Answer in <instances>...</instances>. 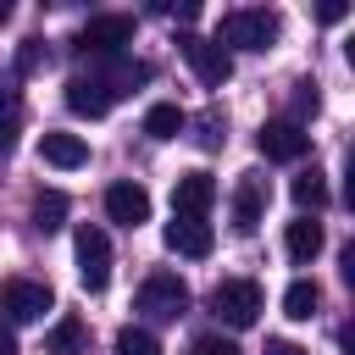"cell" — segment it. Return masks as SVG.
<instances>
[{
	"label": "cell",
	"instance_id": "cell-22",
	"mask_svg": "<svg viewBox=\"0 0 355 355\" xmlns=\"http://www.w3.org/2000/svg\"><path fill=\"white\" fill-rule=\"evenodd\" d=\"M33 222H39L44 233H55V227L67 222V194H55V189L39 194V200H33Z\"/></svg>",
	"mask_w": 355,
	"mask_h": 355
},
{
	"label": "cell",
	"instance_id": "cell-16",
	"mask_svg": "<svg viewBox=\"0 0 355 355\" xmlns=\"http://www.w3.org/2000/svg\"><path fill=\"white\" fill-rule=\"evenodd\" d=\"M261 205H266V200H261V183H255V178H244V183H239V194H233V227H239V233H255Z\"/></svg>",
	"mask_w": 355,
	"mask_h": 355
},
{
	"label": "cell",
	"instance_id": "cell-6",
	"mask_svg": "<svg viewBox=\"0 0 355 355\" xmlns=\"http://www.w3.org/2000/svg\"><path fill=\"white\" fill-rule=\"evenodd\" d=\"M211 311H216L227 327H250V322L261 316V283H250V277H227V283H216Z\"/></svg>",
	"mask_w": 355,
	"mask_h": 355
},
{
	"label": "cell",
	"instance_id": "cell-23",
	"mask_svg": "<svg viewBox=\"0 0 355 355\" xmlns=\"http://www.w3.org/2000/svg\"><path fill=\"white\" fill-rule=\"evenodd\" d=\"M116 355H161V344H155L150 327H122L116 333Z\"/></svg>",
	"mask_w": 355,
	"mask_h": 355
},
{
	"label": "cell",
	"instance_id": "cell-30",
	"mask_svg": "<svg viewBox=\"0 0 355 355\" xmlns=\"http://www.w3.org/2000/svg\"><path fill=\"white\" fill-rule=\"evenodd\" d=\"M0 22H11V0H0Z\"/></svg>",
	"mask_w": 355,
	"mask_h": 355
},
{
	"label": "cell",
	"instance_id": "cell-3",
	"mask_svg": "<svg viewBox=\"0 0 355 355\" xmlns=\"http://www.w3.org/2000/svg\"><path fill=\"white\" fill-rule=\"evenodd\" d=\"M122 44H133V17L128 11H105V17H89L83 33H78V50L105 61V55H122Z\"/></svg>",
	"mask_w": 355,
	"mask_h": 355
},
{
	"label": "cell",
	"instance_id": "cell-24",
	"mask_svg": "<svg viewBox=\"0 0 355 355\" xmlns=\"http://www.w3.org/2000/svg\"><path fill=\"white\" fill-rule=\"evenodd\" d=\"M189 355H239V349H233V338L205 333V338H194V349H189Z\"/></svg>",
	"mask_w": 355,
	"mask_h": 355
},
{
	"label": "cell",
	"instance_id": "cell-13",
	"mask_svg": "<svg viewBox=\"0 0 355 355\" xmlns=\"http://www.w3.org/2000/svg\"><path fill=\"white\" fill-rule=\"evenodd\" d=\"M67 105H72L78 116H105L116 100H111V89H105L94 72H78V78L67 83Z\"/></svg>",
	"mask_w": 355,
	"mask_h": 355
},
{
	"label": "cell",
	"instance_id": "cell-27",
	"mask_svg": "<svg viewBox=\"0 0 355 355\" xmlns=\"http://www.w3.org/2000/svg\"><path fill=\"white\" fill-rule=\"evenodd\" d=\"M261 355H305V349H300V344H288V338H266V349H261Z\"/></svg>",
	"mask_w": 355,
	"mask_h": 355
},
{
	"label": "cell",
	"instance_id": "cell-12",
	"mask_svg": "<svg viewBox=\"0 0 355 355\" xmlns=\"http://www.w3.org/2000/svg\"><path fill=\"white\" fill-rule=\"evenodd\" d=\"M89 72L111 89V100L133 94V83H150V67H144V61H128V55H105V61H94Z\"/></svg>",
	"mask_w": 355,
	"mask_h": 355
},
{
	"label": "cell",
	"instance_id": "cell-15",
	"mask_svg": "<svg viewBox=\"0 0 355 355\" xmlns=\"http://www.w3.org/2000/svg\"><path fill=\"white\" fill-rule=\"evenodd\" d=\"M283 244H288V255H294L300 266H311V261L322 255V222H316V216L288 222V239H283Z\"/></svg>",
	"mask_w": 355,
	"mask_h": 355
},
{
	"label": "cell",
	"instance_id": "cell-9",
	"mask_svg": "<svg viewBox=\"0 0 355 355\" xmlns=\"http://www.w3.org/2000/svg\"><path fill=\"white\" fill-rule=\"evenodd\" d=\"M166 250H172V255H189V261H205V255L216 250V233H211V222H200V216H172V222H166Z\"/></svg>",
	"mask_w": 355,
	"mask_h": 355
},
{
	"label": "cell",
	"instance_id": "cell-18",
	"mask_svg": "<svg viewBox=\"0 0 355 355\" xmlns=\"http://www.w3.org/2000/svg\"><path fill=\"white\" fill-rule=\"evenodd\" d=\"M183 128H189V116H183L172 100H161V105L144 111V133H150V139H178Z\"/></svg>",
	"mask_w": 355,
	"mask_h": 355
},
{
	"label": "cell",
	"instance_id": "cell-1",
	"mask_svg": "<svg viewBox=\"0 0 355 355\" xmlns=\"http://www.w3.org/2000/svg\"><path fill=\"white\" fill-rule=\"evenodd\" d=\"M277 33H283V22H277V11H261V6H244V11H227L222 17V28H216V44L227 50H272L277 44Z\"/></svg>",
	"mask_w": 355,
	"mask_h": 355
},
{
	"label": "cell",
	"instance_id": "cell-8",
	"mask_svg": "<svg viewBox=\"0 0 355 355\" xmlns=\"http://www.w3.org/2000/svg\"><path fill=\"white\" fill-rule=\"evenodd\" d=\"M211 205H216V178L211 172H183L172 183V216H200L205 222Z\"/></svg>",
	"mask_w": 355,
	"mask_h": 355
},
{
	"label": "cell",
	"instance_id": "cell-28",
	"mask_svg": "<svg viewBox=\"0 0 355 355\" xmlns=\"http://www.w3.org/2000/svg\"><path fill=\"white\" fill-rule=\"evenodd\" d=\"M316 17H322V22H344V17H349V6H338V0H327V6L316 11Z\"/></svg>",
	"mask_w": 355,
	"mask_h": 355
},
{
	"label": "cell",
	"instance_id": "cell-10",
	"mask_svg": "<svg viewBox=\"0 0 355 355\" xmlns=\"http://www.w3.org/2000/svg\"><path fill=\"white\" fill-rule=\"evenodd\" d=\"M255 144H261V155H266V161H300V155L311 150V133H305L300 122H288V116H283V122H266Z\"/></svg>",
	"mask_w": 355,
	"mask_h": 355
},
{
	"label": "cell",
	"instance_id": "cell-11",
	"mask_svg": "<svg viewBox=\"0 0 355 355\" xmlns=\"http://www.w3.org/2000/svg\"><path fill=\"white\" fill-rule=\"evenodd\" d=\"M105 216L122 222V227H139V222H150V194H144L133 178H122V183L105 189Z\"/></svg>",
	"mask_w": 355,
	"mask_h": 355
},
{
	"label": "cell",
	"instance_id": "cell-20",
	"mask_svg": "<svg viewBox=\"0 0 355 355\" xmlns=\"http://www.w3.org/2000/svg\"><path fill=\"white\" fill-rule=\"evenodd\" d=\"M288 194H294V205H300V211H322V205H327V178L311 166V172H300V178H294V189H288Z\"/></svg>",
	"mask_w": 355,
	"mask_h": 355
},
{
	"label": "cell",
	"instance_id": "cell-4",
	"mask_svg": "<svg viewBox=\"0 0 355 355\" xmlns=\"http://www.w3.org/2000/svg\"><path fill=\"white\" fill-rule=\"evenodd\" d=\"M139 311L155 316V322H178V316L189 311V288H183V277H178V272H150V277L139 283Z\"/></svg>",
	"mask_w": 355,
	"mask_h": 355
},
{
	"label": "cell",
	"instance_id": "cell-19",
	"mask_svg": "<svg viewBox=\"0 0 355 355\" xmlns=\"http://www.w3.org/2000/svg\"><path fill=\"white\" fill-rule=\"evenodd\" d=\"M83 344H89V327L78 316H61L50 327V355H83Z\"/></svg>",
	"mask_w": 355,
	"mask_h": 355
},
{
	"label": "cell",
	"instance_id": "cell-14",
	"mask_svg": "<svg viewBox=\"0 0 355 355\" xmlns=\"http://www.w3.org/2000/svg\"><path fill=\"white\" fill-rule=\"evenodd\" d=\"M39 155H44L50 166L72 172V166H83V161H89V144H83L78 133H44V139H39Z\"/></svg>",
	"mask_w": 355,
	"mask_h": 355
},
{
	"label": "cell",
	"instance_id": "cell-25",
	"mask_svg": "<svg viewBox=\"0 0 355 355\" xmlns=\"http://www.w3.org/2000/svg\"><path fill=\"white\" fill-rule=\"evenodd\" d=\"M200 128H205V133H200V144H205V150H216V144H222V116H216V111H205V116H200Z\"/></svg>",
	"mask_w": 355,
	"mask_h": 355
},
{
	"label": "cell",
	"instance_id": "cell-2",
	"mask_svg": "<svg viewBox=\"0 0 355 355\" xmlns=\"http://www.w3.org/2000/svg\"><path fill=\"white\" fill-rule=\"evenodd\" d=\"M72 250H78V283H83L89 294H100V288L111 283V239H105L94 222H83V227L72 233Z\"/></svg>",
	"mask_w": 355,
	"mask_h": 355
},
{
	"label": "cell",
	"instance_id": "cell-7",
	"mask_svg": "<svg viewBox=\"0 0 355 355\" xmlns=\"http://www.w3.org/2000/svg\"><path fill=\"white\" fill-rule=\"evenodd\" d=\"M0 311L11 322H39L50 311V288L44 283H28V277H11V283H0Z\"/></svg>",
	"mask_w": 355,
	"mask_h": 355
},
{
	"label": "cell",
	"instance_id": "cell-29",
	"mask_svg": "<svg viewBox=\"0 0 355 355\" xmlns=\"http://www.w3.org/2000/svg\"><path fill=\"white\" fill-rule=\"evenodd\" d=\"M0 355H17V333L11 327H0Z\"/></svg>",
	"mask_w": 355,
	"mask_h": 355
},
{
	"label": "cell",
	"instance_id": "cell-21",
	"mask_svg": "<svg viewBox=\"0 0 355 355\" xmlns=\"http://www.w3.org/2000/svg\"><path fill=\"white\" fill-rule=\"evenodd\" d=\"M17 128H22V94L11 83H0V150L17 144Z\"/></svg>",
	"mask_w": 355,
	"mask_h": 355
},
{
	"label": "cell",
	"instance_id": "cell-26",
	"mask_svg": "<svg viewBox=\"0 0 355 355\" xmlns=\"http://www.w3.org/2000/svg\"><path fill=\"white\" fill-rule=\"evenodd\" d=\"M39 61H44V50H39V39H28V44H22V55H17V72H33Z\"/></svg>",
	"mask_w": 355,
	"mask_h": 355
},
{
	"label": "cell",
	"instance_id": "cell-17",
	"mask_svg": "<svg viewBox=\"0 0 355 355\" xmlns=\"http://www.w3.org/2000/svg\"><path fill=\"white\" fill-rule=\"evenodd\" d=\"M316 305H322V288H316L311 277H300V283H288V288H283V316L311 322V316H316Z\"/></svg>",
	"mask_w": 355,
	"mask_h": 355
},
{
	"label": "cell",
	"instance_id": "cell-5",
	"mask_svg": "<svg viewBox=\"0 0 355 355\" xmlns=\"http://www.w3.org/2000/svg\"><path fill=\"white\" fill-rule=\"evenodd\" d=\"M178 50H183V61L194 67V78L205 83V89H222L227 78H233V55L216 44V39H200V33H183L178 39Z\"/></svg>",
	"mask_w": 355,
	"mask_h": 355
}]
</instances>
